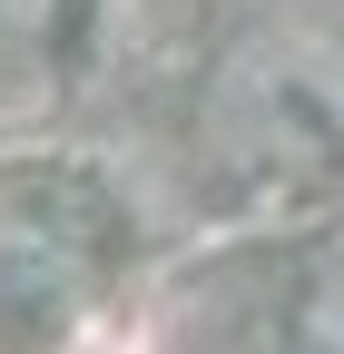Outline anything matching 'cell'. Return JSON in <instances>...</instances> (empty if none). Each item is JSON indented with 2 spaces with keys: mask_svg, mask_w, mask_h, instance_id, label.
I'll use <instances>...</instances> for the list:
<instances>
[{
  "mask_svg": "<svg viewBox=\"0 0 344 354\" xmlns=\"http://www.w3.org/2000/svg\"><path fill=\"white\" fill-rule=\"evenodd\" d=\"M227 118L246 128L256 158H305V148L334 138V109L305 88V69H295V59H236V79H227Z\"/></svg>",
  "mask_w": 344,
  "mask_h": 354,
  "instance_id": "6da1fadb",
  "label": "cell"
},
{
  "mask_svg": "<svg viewBox=\"0 0 344 354\" xmlns=\"http://www.w3.org/2000/svg\"><path fill=\"white\" fill-rule=\"evenodd\" d=\"M295 344H305V354H344V266H325V276L305 286V325H295Z\"/></svg>",
  "mask_w": 344,
  "mask_h": 354,
  "instance_id": "7a4b0ae2",
  "label": "cell"
}]
</instances>
